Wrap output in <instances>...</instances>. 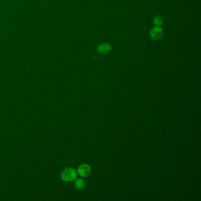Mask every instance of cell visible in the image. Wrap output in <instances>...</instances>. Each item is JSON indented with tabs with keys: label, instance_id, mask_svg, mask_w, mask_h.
<instances>
[{
	"label": "cell",
	"instance_id": "6da1fadb",
	"mask_svg": "<svg viewBox=\"0 0 201 201\" xmlns=\"http://www.w3.org/2000/svg\"><path fill=\"white\" fill-rule=\"evenodd\" d=\"M60 176L63 181L66 182H71L74 181L77 179V172L73 168H66L63 170Z\"/></svg>",
	"mask_w": 201,
	"mask_h": 201
},
{
	"label": "cell",
	"instance_id": "7a4b0ae2",
	"mask_svg": "<svg viewBox=\"0 0 201 201\" xmlns=\"http://www.w3.org/2000/svg\"><path fill=\"white\" fill-rule=\"evenodd\" d=\"M77 172L80 176L85 178L90 175L91 172V168L88 164L83 163L78 166Z\"/></svg>",
	"mask_w": 201,
	"mask_h": 201
},
{
	"label": "cell",
	"instance_id": "3957f363",
	"mask_svg": "<svg viewBox=\"0 0 201 201\" xmlns=\"http://www.w3.org/2000/svg\"><path fill=\"white\" fill-rule=\"evenodd\" d=\"M149 34L152 39L157 40L162 37L163 35V30L160 27L156 26L150 30Z\"/></svg>",
	"mask_w": 201,
	"mask_h": 201
},
{
	"label": "cell",
	"instance_id": "277c9868",
	"mask_svg": "<svg viewBox=\"0 0 201 201\" xmlns=\"http://www.w3.org/2000/svg\"><path fill=\"white\" fill-rule=\"evenodd\" d=\"M112 46L109 43H102L99 45L97 47V51L99 54H107L112 50Z\"/></svg>",
	"mask_w": 201,
	"mask_h": 201
},
{
	"label": "cell",
	"instance_id": "5b68a950",
	"mask_svg": "<svg viewBox=\"0 0 201 201\" xmlns=\"http://www.w3.org/2000/svg\"><path fill=\"white\" fill-rule=\"evenodd\" d=\"M74 181H75L74 186L76 189L78 190H82L84 189V188L86 187V182L83 179L81 178H78V179H76Z\"/></svg>",
	"mask_w": 201,
	"mask_h": 201
},
{
	"label": "cell",
	"instance_id": "8992f818",
	"mask_svg": "<svg viewBox=\"0 0 201 201\" xmlns=\"http://www.w3.org/2000/svg\"><path fill=\"white\" fill-rule=\"evenodd\" d=\"M153 22L156 26L161 25L163 22V19L161 16H156L153 19Z\"/></svg>",
	"mask_w": 201,
	"mask_h": 201
}]
</instances>
